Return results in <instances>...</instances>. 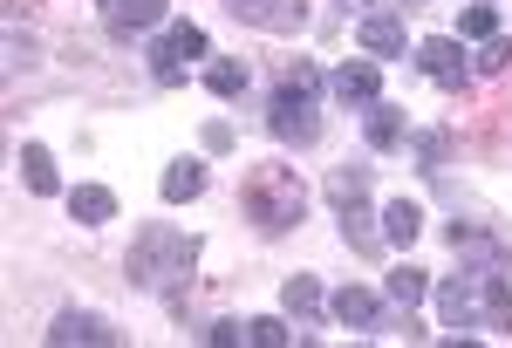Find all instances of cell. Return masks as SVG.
<instances>
[{
	"instance_id": "obj_35",
	"label": "cell",
	"mask_w": 512,
	"mask_h": 348,
	"mask_svg": "<svg viewBox=\"0 0 512 348\" xmlns=\"http://www.w3.org/2000/svg\"><path fill=\"white\" fill-rule=\"evenodd\" d=\"M103 7H110V0H103Z\"/></svg>"
},
{
	"instance_id": "obj_24",
	"label": "cell",
	"mask_w": 512,
	"mask_h": 348,
	"mask_svg": "<svg viewBox=\"0 0 512 348\" xmlns=\"http://www.w3.org/2000/svg\"><path fill=\"white\" fill-rule=\"evenodd\" d=\"M458 35H465V41L499 35V7H492V0H478V7H465V14H458Z\"/></svg>"
},
{
	"instance_id": "obj_31",
	"label": "cell",
	"mask_w": 512,
	"mask_h": 348,
	"mask_svg": "<svg viewBox=\"0 0 512 348\" xmlns=\"http://www.w3.org/2000/svg\"><path fill=\"white\" fill-rule=\"evenodd\" d=\"M205 342H212V348H233V342H246V321H212V328H205Z\"/></svg>"
},
{
	"instance_id": "obj_7",
	"label": "cell",
	"mask_w": 512,
	"mask_h": 348,
	"mask_svg": "<svg viewBox=\"0 0 512 348\" xmlns=\"http://www.w3.org/2000/svg\"><path fill=\"white\" fill-rule=\"evenodd\" d=\"M417 69H424L431 82H444V89H472V62H465L458 35H431V41H417Z\"/></svg>"
},
{
	"instance_id": "obj_28",
	"label": "cell",
	"mask_w": 512,
	"mask_h": 348,
	"mask_svg": "<svg viewBox=\"0 0 512 348\" xmlns=\"http://www.w3.org/2000/svg\"><path fill=\"white\" fill-rule=\"evenodd\" d=\"M369 192V171L362 164H342V171H328V205H342V198Z\"/></svg>"
},
{
	"instance_id": "obj_27",
	"label": "cell",
	"mask_w": 512,
	"mask_h": 348,
	"mask_svg": "<svg viewBox=\"0 0 512 348\" xmlns=\"http://www.w3.org/2000/svg\"><path fill=\"white\" fill-rule=\"evenodd\" d=\"M280 89H287V96H301V103H315V96H321V69H315V62H287Z\"/></svg>"
},
{
	"instance_id": "obj_5",
	"label": "cell",
	"mask_w": 512,
	"mask_h": 348,
	"mask_svg": "<svg viewBox=\"0 0 512 348\" xmlns=\"http://www.w3.org/2000/svg\"><path fill=\"white\" fill-rule=\"evenodd\" d=\"M192 55H205V28H192V21L164 28V35L151 41V76H158V82H178Z\"/></svg>"
},
{
	"instance_id": "obj_6",
	"label": "cell",
	"mask_w": 512,
	"mask_h": 348,
	"mask_svg": "<svg viewBox=\"0 0 512 348\" xmlns=\"http://www.w3.org/2000/svg\"><path fill=\"white\" fill-rule=\"evenodd\" d=\"M451 253H458L472 273H506L512 267V246L492 226H451Z\"/></svg>"
},
{
	"instance_id": "obj_14",
	"label": "cell",
	"mask_w": 512,
	"mask_h": 348,
	"mask_svg": "<svg viewBox=\"0 0 512 348\" xmlns=\"http://www.w3.org/2000/svg\"><path fill=\"white\" fill-rule=\"evenodd\" d=\"M335 212H342V239H349L355 253H376V246H383V232H376V212H369V192L342 198Z\"/></svg>"
},
{
	"instance_id": "obj_33",
	"label": "cell",
	"mask_w": 512,
	"mask_h": 348,
	"mask_svg": "<svg viewBox=\"0 0 512 348\" xmlns=\"http://www.w3.org/2000/svg\"><path fill=\"white\" fill-rule=\"evenodd\" d=\"M335 7H342V14H355V21H362V14H383V0H335Z\"/></svg>"
},
{
	"instance_id": "obj_32",
	"label": "cell",
	"mask_w": 512,
	"mask_h": 348,
	"mask_svg": "<svg viewBox=\"0 0 512 348\" xmlns=\"http://www.w3.org/2000/svg\"><path fill=\"white\" fill-rule=\"evenodd\" d=\"M35 62V41L28 35H7V69H28Z\"/></svg>"
},
{
	"instance_id": "obj_1",
	"label": "cell",
	"mask_w": 512,
	"mask_h": 348,
	"mask_svg": "<svg viewBox=\"0 0 512 348\" xmlns=\"http://www.w3.org/2000/svg\"><path fill=\"white\" fill-rule=\"evenodd\" d=\"M192 267H198V232H178V226H144L130 239V287L137 294H178L192 287Z\"/></svg>"
},
{
	"instance_id": "obj_20",
	"label": "cell",
	"mask_w": 512,
	"mask_h": 348,
	"mask_svg": "<svg viewBox=\"0 0 512 348\" xmlns=\"http://www.w3.org/2000/svg\"><path fill=\"white\" fill-rule=\"evenodd\" d=\"M280 308L294 314V321H315V314H321V280H315V273H294V280L280 287Z\"/></svg>"
},
{
	"instance_id": "obj_4",
	"label": "cell",
	"mask_w": 512,
	"mask_h": 348,
	"mask_svg": "<svg viewBox=\"0 0 512 348\" xmlns=\"http://www.w3.org/2000/svg\"><path fill=\"white\" fill-rule=\"evenodd\" d=\"M267 130H274L280 144L308 151V144L321 137V116H315V103H301V96H287V89H274V103H267Z\"/></svg>"
},
{
	"instance_id": "obj_3",
	"label": "cell",
	"mask_w": 512,
	"mask_h": 348,
	"mask_svg": "<svg viewBox=\"0 0 512 348\" xmlns=\"http://www.w3.org/2000/svg\"><path fill=\"white\" fill-rule=\"evenodd\" d=\"M437 321L444 328H458V335H472L485 328V308H478V273H451V280H437Z\"/></svg>"
},
{
	"instance_id": "obj_10",
	"label": "cell",
	"mask_w": 512,
	"mask_h": 348,
	"mask_svg": "<svg viewBox=\"0 0 512 348\" xmlns=\"http://www.w3.org/2000/svg\"><path fill=\"white\" fill-rule=\"evenodd\" d=\"M48 342H55V348H76V342H96V348H110V342H123V335L110 328V321H103V314L62 308L55 321H48Z\"/></svg>"
},
{
	"instance_id": "obj_23",
	"label": "cell",
	"mask_w": 512,
	"mask_h": 348,
	"mask_svg": "<svg viewBox=\"0 0 512 348\" xmlns=\"http://www.w3.org/2000/svg\"><path fill=\"white\" fill-rule=\"evenodd\" d=\"M417 232H424V212H417L410 198H396V205H383V239H390V246H410Z\"/></svg>"
},
{
	"instance_id": "obj_11",
	"label": "cell",
	"mask_w": 512,
	"mask_h": 348,
	"mask_svg": "<svg viewBox=\"0 0 512 348\" xmlns=\"http://www.w3.org/2000/svg\"><path fill=\"white\" fill-rule=\"evenodd\" d=\"M226 14L233 21H246V28H301L308 14H301V0H226Z\"/></svg>"
},
{
	"instance_id": "obj_21",
	"label": "cell",
	"mask_w": 512,
	"mask_h": 348,
	"mask_svg": "<svg viewBox=\"0 0 512 348\" xmlns=\"http://www.w3.org/2000/svg\"><path fill=\"white\" fill-rule=\"evenodd\" d=\"M246 82H253V69H246V62H233V55H219V62L205 69V89H212L219 103H233V96H246Z\"/></svg>"
},
{
	"instance_id": "obj_19",
	"label": "cell",
	"mask_w": 512,
	"mask_h": 348,
	"mask_svg": "<svg viewBox=\"0 0 512 348\" xmlns=\"http://www.w3.org/2000/svg\"><path fill=\"white\" fill-rule=\"evenodd\" d=\"M69 212H76V226H110L117 219V192L110 185H76L69 192Z\"/></svg>"
},
{
	"instance_id": "obj_12",
	"label": "cell",
	"mask_w": 512,
	"mask_h": 348,
	"mask_svg": "<svg viewBox=\"0 0 512 348\" xmlns=\"http://www.w3.org/2000/svg\"><path fill=\"white\" fill-rule=\"evenodd\" d=\"M328 314H335L342 328H369V335H383V301H376L369 287H342V294L328 301Z\"/></svg>"
},
{
	"instance_id": "obj_25",
	"label": "cell",
	"mask_w": 512,
	"mask_h": 348,
	"mask_svg": "<svg viewBox=\"0 0 512 348\" xmlns=\"http://www.w3.org/2000/svg\"><path fill=\"white\" fill-rule=\"evenodd\" d=\"M246 342H260V348H287V342H294V328H287L280 314H253V321H246Z\"/></svg>"
},
{
	"instance_id": "obj_9",
	"label": "cell",
	"mask_w": 512,
	"mask_h": 348,
	"mask_svg": "<svg viewBox=\"0 0 512 348\" xmlns=\"http://www.w3.org/2000/svg\"><path fill=\"white\" fill-rule=\"evenodd\" d=\"M355 48H362L369 62H396V55L410 48V35H403V14H396V7H383V14H362V21H355Z\"/></svg>"
},
{
	"instance_id": "obj_18",
	"label": "cell",
	"mask_w": 512,
	"mask_h": 348,
	"mask_svg": "<svg viewBox=\"0 0 512 348\" xmlns=\"http://www.w3.org/2000/svg\"><path fill=\"white\" fill-rule=\"evenodd\" d=\"M158 192H164V205H192V198L205 192V164H198V157H178L158 178Z\"/></svg>"
},
{
	"instance_id": "obj_30",
	"label": "cell",
	"mask_w": 512,
	"mask_h": 348,
	"mask_svg": "<svg viewBox=\"0 0 512 348\" xmlns=\"http://www.w3.org/2000/svg\"><path fill=\"white\" fill-rule=\"evenodd\" d=\"M198 144H205V151H212V157H226V151H233V123H219V116H212Z\"/></svg>"
},
{
	"instance_id": "obj_16",
	"label": "cell",
	"mask_w": 512,
	"mask_h": 348,
	"mask_svg": "<svg viewBox=\"0 0 512 348\" xmlns=\"http://www.w3.org/2000/svg\"><path fill=\"white\" fill-rule=\"evenodd\" d=\"M21 185L35 198L62 192V171H55V151H48V144H21Z\"/></svg>"
},
{
	"instance_id": "obj_22",
	"label": "cell",
	"mask_w": 512,
	"mask_h": 348,
	"mask_svg": "<svg viewBox=\"0 0 512 348\" xmlns=\"http://www.w3.org/2000/svg\"><path fill=\"white\" fill-rule=\"evenodd\" d=\"M383 294H390V308H417L431 294V280H424V267H396L383 273Z\"/></svg>"
},
{
	"instance_id": "obj_17",
	"label": "cell",
	"mask_w": 512,
	"mask_h": 348,
	"mask_svg": "<svg viewBox=\"0 0 512 348\" xmlns=\"http://www.w3.org/2000/svg\"><path fill=\"white\" fill-rule=\"evenodd\" d=\"M103 14H110V35H144L164 21V0H110Z\"/></svg>"
},
{
	"instance_id": "obj_2",
	"label": "cell",
	"mask_w": 512,
	"mask_h": 348,
	"mask_svg": "<svg viewBox=\"0 0 512 348\" xmlns=\"http://www.w3.org/2000/svg\"><path fill=\"white\" fill-rule=\"evenodd\" d=\"M239 205H246V219L267 232V239H280V232L301 226V212H308V185H301L294 164H253L246 185H239Z\"/></svg>"
},
{
	"instance_id": "obj_13",
	"label": "cell",
	"mask_w": 512,
	"mask_h": 348,
	"mask_svg": "<svg viewBox=\"0 0 512 348\" xmlns=\"http://www.w3.org/2000/svg\"><path fill=\"white\" fill-rule=\"evenodd\" d=\"M478 308H485V328H492L499 342H512V287H506V273H478Z\"/></svg>"
},
{
	"instance_id": "obj_26",
	"label": "cell",
	"mask_w": 512,
	"mask_h": 348,
	"mask_svg": "<svg viewBox=\"0 0 512 348\" xmlns=\"http://www.w3.org/2000/svg\"><path fill=\"white\" fill-rule=\"evenodd\" d=\"M499 69H512V41L506 35H485V41H478L472 76H499Z\"/></svg>"
},
{
	"instance_id": "obj_8",
	"label": "cell",
	"mask_w": 512,
	"mask_h": 348,
	"mask_svg": "<svg viewBox=\"0 0 512 348\" xmlns=\"http://www.w3.org/2000/svg\"><path fill=\"white\" fill-rule=\"evenodd\" d=\"M328 96L342 103V110H369V103H383V69L362 55V62H342L335 76H328Z\"/></svg>"
},
{
	"instance_id": "obj_29",
	"label": "cell",
	"mask_w": 512,
	"mask_h": 348,
	"mask_svg": "<svg viewBox=\"0 0 512 348\" xmlns=\"http://www.w3.org/2000/svg\"><path fill=\"white\" fill-rule=\"evenodd\" d=\"M444 157H451V130H424L417 137V171H444Z\"/></svg>"
},
{
	"instance_id": "obj_34",
	"label": "cell",
	"mask_w": 512,
	"mask_h": 348,
	"mask_svg": "<svg viewBox=\"0 0 512 348\" xmlns=\"http://www.w3.org/2000/svg\"><path fill=\"white\" fill-rule=\"evenodd\" d=\"M403 7H424V0H403Z\"/></svg>"
},
{
	"instance_id": "obj_15",
	"label": "cell",
	"mask_w": 512,
	"mask_h": 348,
	"mask_svg": "<svg viewBox=\"0 0 512 348\" xmlns=\"http://www.w3.org/2000/svg\"><path fill=\"white\" fill-rule=\"evenodd\" d=\"M362 130H369V151H396L410 137V116L396 110V103H369L362 110Z\"/></svg>"
}]
</instances>
